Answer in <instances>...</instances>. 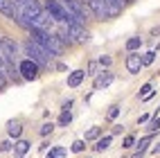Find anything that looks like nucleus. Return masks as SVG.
Segmentation results:
<instances>
[{"mask_svg": "<svg viewBox=\"0 0 160 158\" xmlns=\"http://www.w3.org/2000/svg\"><path fill=\"white\" fill-rule=\"evenodd\" d=\"M5 86H7V77H5V72L0 70V90H2Z\"/></svg>", "mask_w": 160, "mask_h": 158, "instance_id": "nucleus-32", "label": "nucleus"}, {"mask_svg": "<svg viewBox=\"0 0 160 158\" xmlns=\"http://www.w3.org/2000/svg\"><path fill=\"white\" fill-rule=\"evenodd\" d=\"M106 3H108V14H111V18H115L117 14L122 12V7H124L126 0H106Z\"/></svg>", "mask_w": 160, "mask_h": 158, "instance_id": "nucleus-14", "label": "nucleus"}, {"mask_svg": "<svg viewBox=\"0 0 160 158\" xmlns=\"http://www.w3.org/2000/svg\"><path fill=\"white\" fill-rule=\"evenodd\" d=\"M7 131H9V135H12V138H18V135L23 133V126H20L18 122H9V126H7Z\"/></svg>", "mask_w": 160, "mask_h": 158, "instance_id": "nucleus-19", "label": "nucleus"}, {"mask_svg": "<svg viewBox=\"0 0 160 158\" xmlns=\"http://www.w3.org/2000/svg\"><path fill=\"white\" fill-rule=\"evenodd\" d=\"M52 131H54V124L52 122H45L43 126H41V135H50Z\"/></svg>", "mask_w": 160, "mask_h": 158, "instance_id": "nucleus-27", "label": "nucleus"}, {"mask_svg": "<svg viewBox=\"0 0 160 158\" xmlns=\"http://www.w3.org/2000/svg\"><path fill=\"white\" fill-rule=\"evenodd\" d=\"M32 36H34L36 43H41L52 57H61L63 54V50H66V43L57 36V34H50L48 29H36V27H32Z\"/></svg>", "mask_w": 160, "mask_h": 158, "instance_id": "nucleus-1", "label": "nucleus"}, {"mask_svg": "<svg viewBox=\"0 0 160 158\" xmlns=\"http://www.w3.org/2000/svg\"><path fill=\"white\" fill-rule=\"evenodd\" d=\"M99 133H102L99 126H92V129H88V131H86V142H88V140H95V138H99Z\"/></svg>", "mask_w": 160, "mask_h": 158, "instance_id": "nucleus-22", "label": "nucleus"}, {"mask_svg": "<svg viewBox=\"0 0 160 158\" xmlns=\"http://www.w3.org/2000/svg\"><path fill=\"white\" fill-rule=\"evenodd\" d=\"M14 5H16V9H18L20 14H25V16L29 18V23H32L36 16L43 14V7H41L38 0H14Z\"/></svg>", "mask_w": 160, "mask_h": 158, "instance_id": "nucleus-4", "label": "nucleus"}, {"mask_svg": "<svg viewBox=\"0 0 160 158\" xmlns=\"http://www.w3.org/2000/svg\"><path fill=\"white\" fill-rule=\"evenodd\" d=\"M48 158H66V149L63 147H54V149H50Z\"/></svg>", "mask_w": 160, "mask_h": 158, "instance_id": "nucleus-21", "label": "nucleus"}, {"mask_svg": "<svg viewBox=\"0 0 160 158\" xmlns=\"http://www.w3.org/2000/svg\"><path fill=\"white\" fill-rule=\"evenodd\" d=\"M86 75H88V72H83V70H74L72 75L68 77V86H72V88H77L79 84L83 81V77H86Z\"/></svg>", "mask_w": 160, "mask_h": 158, "instance_id": "nucleus-13", "label": "nucleus"}, {"mask_svg": "<svg viewBox=\"0 0 160 158\" xmlns=\"http://www.w3.org/2000/svg\"><path fill=\"white\" fill-rule=\"evenodd\" d=\"M147 129H149V131H151V133L160 129V115H156V118L151 120V124H149V126H147Z\"/></svg>", "mask_w": 160, "mask_h": 158, "instance_id": "nucleus-28", "label": "nucleus"}, {"mask_svg": "<svg viewBox=\"0 0 160 158\" xmlns=\"http://www.w3.org/2000/svg\"><path fill=\"white\" fill-rule=\"evenodd\" d=\"M66 25H68V29H70V36H72L74 43H86V41L90 38L86 25H81V23H66Z\"/></svg>", "mask_w": 160, "mask_h": 158, "instance_id": "nucleus-9", "label": "nucleus"}, {"mask_svg": "<svg viewBox=\"0 0 160 158\" xmlns=\"http://www.w3.org/2000/svg\"><path fill=\"white\" fill-rule=\"evenodd\" d=\"M113 81V72H108V70H104L102 75L95 79V90H99V88H106L108 84Z\"/></svg>", "mask_w": 160, "mask_h": 158, "instance_id": "nucleus-11", "label": "nucleus"}, {"mask_svg": "<svg viewBox=\"0 0 160 158\" xmlns=\"http://www.w3.org/2000/svg\"><path fill=\"white\" fill-rule=\"evenodd\" d=\"M0 12H2L5 16H9V18H14V14H16L14 0H0Z\"/></svg>", "mask_w": 160, "mask_h": 158, "instance_id": "nucleus-12", "label": "nucleus"}, {"mask_svg": "<svg viewBox=\"0 0 160 158\" xmlns=\"http://www.w3.org/2000/svg\"><path fill=\"white\" fill-rule=\"evenodd\" d=\"M38 68H41V66H38L36 61H32V59H23V61H20V66H18L20 77L27 79V81H32V79L38 77Z\"/></svg>", "mask_w": 160, "mask_h": 158, "instance_id": "nucleus-7", "label": "nucleus"}, {"mask_svg": "<svg viewBox=\"0 0 160 158\" xmlns=\"http://www.w3.org/2000/svg\"><path fill=\"white\" fill-rule=\"evenodd\" d=\"M133 145H135V138H133V135H126V138H124V145H122V147H126V149H131Z\"/></svg>", "mask_w": 160, "mask_h": 158, "instance_id": "nucleus-29", "label": "nucleus"}, {"mask_svg": "<svg viewBox=\"0 0 160 158\" xmlns=\"http://www.w3.org/2000/svg\"><path fill=\"white\" fill-rule=\"evenodd\" d=\"M117 113H120V106L115 104V106H111V111H108V118H111V120H115V118H117Z\"/></svg>", "mask_w": 160, "mask_h": 158, "instance_id": "nucleus-30", "label": "nucleus"}, {"mask_svg": "<svg viewBox=\"0 0 160 158\" xmlns=\"http://www.w3.org/2000/svg\"><path fill=\"white\" fill-rule=\"evenodd\" d=\"M70 120H72V113H70V111H63V113H61V118H59V124H61V126H68Z\"/></svg>", "mask_w": 160, "mask_h": 158, "instance_id": "nucleus-23", "label": "nucleus"}, {"mask_svg": "<svg viewBox=\"0 0 160 158\" xmlns=\"http://www.w3.org/2000/svg\"><path fill=\"white\" fill-rule=\"evenodd\" d=\"M45 9L50 12V16L57 20V23H68V12L63 7L61 0H45Z\"/></svg>", "mask_w": 160, "mask_h": 158, "instance_id": "nucleus-6", "label": "nucleus"}, {"mask_svg": "<svg viewBox=\"0 0 160 158\" xmlns=\"http://www.w3.org/2000/svg\"><path fill=\"white\" fill-rule=\"evenodd\" d=\"M57 36H59V38H61L66 45H72V43H74V41H72V36H70V29H68V25H66V27H61V29L57 32Z\"/></svg>", "mask_w": 160, "mask_h": 158, "instance_id": "nucleus-17", "label": "nucleus"}, {"mask_svg": "<svg viewBox=\"0 0 160 158\" xmlns=\"http://www.w3.org/2000/svg\"><path fill=\"white\" fill-rule=\"evenodd\" d=\"M99 63H102V66H111V57H102Z\"/></svg>", "mask_w": 160, "mask_h": 158, "instance_id": "nucleus-33", "label": "nucleus"}, {"mask_svg": "<svg viewBox=\"0 0 160 158\" xmlns=\"http://www.w3.org/2000/svg\"><path fill=\"white\" fill-rule=\"evenodd\" d=\"M140 95H142V99H149L153 95V90H151V84H144L142 86V90H140Z\"/></svg>", "mask_w": 160, "mask_h": 158, "instance_id": "nucleus-25", "label": "nucleus"}, {"mask_svg": "<svg viewBox=\"0 0 160 158\" xmlns=\"http://www.w3.org/2000/svg\"><path fill=\"white\" fill-rule=\"evenodd\" d=\"M23 50H25L27 59L36 61L38 66H48L50 59H52V54H50V52L41 45V43H36V41H25V43H23Z\"/></svg>", "mask_w": 160, "mask_h": 158, "instance_id": "nucleus-3", "label": "nucleus"}, {"mask_svg": "<svg viewBox=\"0 0 160 158\" xmlns=\"http://www.w3.org/2000/svg\"><path fill=\"white\" fill-rule=\"evenodd\" d=\"M83 149H86V140H77V142H72V151H74V154H81Z\"/></svg>", "mask_w": 160, "mask_h": 158, "instance_id": "nucleus-24", "label": "nucleus"}, {"mask_svg": "<svg viewBox=\"0 0 160 158\" xmlns=\"http://www.w3.org/2000/svg\"><path fill=\"white\" fill-rule=\"evenodd\" d=\"M142 68H144L142 57H140V54H133V52H131V54L126 57V70H129L131 75H138V72H140Z\"/></svg>", "mask_w": 160, "mask_h": 158, "instance_id": "nucleus-10", "label": "nucleus"}, {"mask_svg": "<svg viewBox=\"0 0 160 158\" xmlns=\"http://www.w3.org/2000/svg\"><path fill=\"white\" fill-rule=\"evenodd\" d=\"M147 145H151V138H142L140 145H138V151L133 154V158H142V154L147 151Z\"/></svg>", "mask_w": 160, "mask_h": 158, "instance_id": "nucleus-18", "label": "nucleus"}, {"mask_svg": "<svg viewBox=\"0 0 160 158\" xmlns=\"http://www.w3.org/2000/svg\"><path fill=\"white\" fill-rule=\"evenodd\" d=\"M14 151H16V156H25V154L29 151V142H27V140H16Z\"/></svg>", "mask_w": 160, "mask_h": 158, "instance_id": "nucleus-16", "label": "nucleus"}, {"mask_svg": "<svg viewBox=\"0 0 160 158\" xmlns=\"http://www.w3.org/2000/svg\"><path fill=\"white\" fill-rule=\"evenodd\" d=\"M88 7H90L92 16L97 18V20L111 18V14H108V3H106V0H88Z\"/></svg>", "mask_w": 160, "mask_h": 158, "instance_id": "nucleus-8", "label": "nucleus"}, {"mask_svg": "<svg viewBox=\"0 0 160 158\" xmlns=\"http://www.w3.org/2000/svg\"><path fill=\"white\" fill-rule=\"evenodd\" d=\"M9 149H12V142H9V140L0 142V151H9Z\"/></svg>", "mask_w": 160, "mask_h": 158, "instance_id": "nucleus-31", "label": "nucleus"}, {"mask_svg": "<svg viewBox=\"0 0 160 158\" xmlns=\"http://www.w3.org/2000/svg\"><path fill=\"white\" fill-rule=\"evenodd\" d=\"M0 52H2V57L12 63V66H16V59H18V43H16L14 38H7V36L0 38Z\"/></svg>", "mask_w": 160, "mask_h": 158, "instance_id": "nucleus-5", "label": "nucleus"}, {"mask_svg": "<svg viewBox=\"0 0 160 158\" xmlns=\"http://www.w3.org/2000/svg\"><path fill=\"white\" fill-rule=\"evenodd\" d=\"M63 7L68 12V23H81L86 25V20L90 18V7H86L81 0H61Z\"/></svg>", "mask_w": 160, "mask_h": 158, "instance_id": "nucleus-2", "label": "nucleus"}, {"mask_svg": "<svg viewBox=\"0 0 160 158\" xmlns=\"http://www.w3.org/2000/svg\"><path fill=\"white\" fill-rule=\"evenodd\" d=\"M140 45H142L140 36H133V38H129V41H126V50H129V52H135Z\"/></svg>", "mask_w": 160, "mask_h": 158, "instance_id": "nucleus-20", "label": "nucleus"}, {"mask_svg": "<svg viewBox=\"0 0 160 158\" xmlns=\"http://www.w3.org/2000/svg\"><path fill=\"white\" fill-rule=\"evenodd\" d=\"M111 142H113V135H104V138H99L97 145H95V151H106L111 147Z\"/></svg>", "mask_w": 160, "mask_h": 158, "instance_id": "nucleus-15", "label": "nucleus"}, {"mask_svg": "<svg viewBox=\"0 0 160 158\" xmlns=\"http://www.w3.org/2000/svg\"><path fill=\"white\" fill-rule=\"evenodd\" d=\"M153 59H156V52H147V54H142V63H144V66H151Z\"/></svg>", "mask_w": 160, "mask_h": 158, "instance_id": "nucleus-26", "label": "nucleus"}]
</instances>
